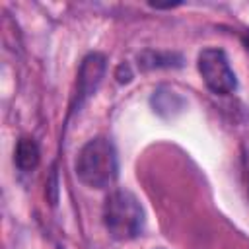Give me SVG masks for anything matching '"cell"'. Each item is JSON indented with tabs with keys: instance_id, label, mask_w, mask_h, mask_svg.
I'll return each mask as SVG.
<instances>
[{
	"instance_id": "cell-1",
	"label": "cell",
	"mask_w": 249,
	"mask_h": 249,
	"mask_svg": "<svg viewBox=\"0 0 249 249\" xmlns=\"http://www.w3.org/2000/svg\"><path fill=\"white\" fill-rule=\"evenodd\" d=\"M119 173L117 152L111 140L97 136L88 140L76 158L78 179L91 189H107L115 183Z\"/></svg>"
},
{
	"instance_id": "cell-2",
	"label": "cell",
	"mask_w": 249,
	"mask_h": 249,
	"mask_svg": "<svg viewBox=\"0 0 249 249\" xmlns=\"http://www.w3.org/2000/svg\"><path fill=\"white\" fill-rule=\"evenodd\" d=\"M103 224L113 239H134L144 228V210L136 195L126 189L111 191L103 204Z\"/></svg>"
},
{
	"instance_id": "cell-3",
	"label": "cell",
	"mask_w": 249,
	"mask_h": 249,
	"mask_svg": "<svg viewBox=\"0 0 249 249\" xmlns=\"http://www.w3.org/2000/svg\"><path fill=\"white\" fill-rule=\"evenodd\" d=\"M198 72L212 93L228 95L237 88V80L233 70L230 68L228 56L222 49L210 47L200 51L198 54Z\"/></svg>"
},
{
	"instance_id": "cell-4",
	"label": "cell",
	"mask_w": 249,
	"mask_h": 249,
	"mask_svg": "<svg viewBox=\"0 0 249 249\" xmlns=\"http://www.w3.org/2000/svg\"><path fill=\"white\" fill-rule=\"evenodd\" d=\"M103 74H105V56L99 53L88 54L78 72V89H76V105L78 107L97 89Z\"/></svg>"
},
{
	"instance_id": "cell-5",
	"label": "cell",
	"mask_w": 249,
	"mask_h": 249,
	"mask_svg": "<svg viewBox=\"0 0 249 249\" xmlns=\"http://www.w3.org/2000/svg\"><path fill=\"white\" fill-rule=\"evenodd\" d=\"M39 146L31 136H21L14 150V161L21 171H31L39 165Z\"/></svg>"
},
{
	"instance_id": "cell-6",
	"label": "cell",
	"mask_w": 249,
	"mask_h": 249,
	"mask_svg": "<svg viewBox=\"0 0 249 249\" xmlns=\"http://www.w3.org/2000/svg\"><path fill=\"white\" fill-rule=\"evenodd\" d=\"M175 58V54L169 53H154V51H144L138 60L142 68H161V66H173L175 62H171Z\"/></svg>"
}]
</instances>
